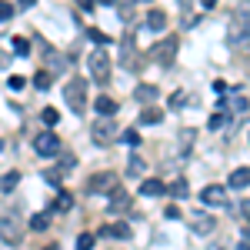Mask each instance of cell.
Here are the masks:
<instances>
[{
	"mask_svg": "<svg viewBox=\"0 0 250 250\" xmlns=\"http://www.w3.org/2000/svg\"><path fill=\"white\" fill-rule=\"evenodd\" d=\"M147 27H150L154 34H160V30L167 27V14H164V10H150V14H147Z\"/></svg>",
	"mask_w": 250,
	"mask_h": 250,
	"instance_id": "9a60e30c",
	"label": "cell"
},
{
	"mask_svg": "<svg viewBox=\"0 0 250 250\" xmlns=\"http://www.w3.org/2000/svg\"><path fill=\"white\" fill-rule=\"evenodd\" d=\"M187 220H190V230L193 233H200V237L213 233V217L207 210H190V213H187Z\"/></svg>",
	"mask_w": 250,
	"mask_h": 250,
	"instance_id": "52a82bcc",
	"label": "cell"
},
{
	"mask_svg": "<svg viewBox=\"0 0 250 250\" xmlns=\"http://www.w3.org/2000/svg\"><path fill=\"white\" fill-rule=\"evenodd\" d=\"M87 187H90V193H114L117 190V177L114 173H94Z\"/></svg>",
	"mask_w": 250,
	"mask_h": 250,
	"instance_id": "ba28073f",
	"label": "cell"
},
{
	"mask_svg": "<svg viewBox=\"0 0 250 250\" xmlns=\"http://www.w3.org/2000/svg\"><path fill=\"white\" fill-rule=\"evenodd\" d=\"M170 193H173V197H187V193H190L187 180H173V184H170Z\"/></svg>",
	"mask_w": 250,
	"mask_h": 250,
	"instance_id": "484cf974",
	"label": "cell"
},
{
	"mask_svg": "<svg viewBox=\"0 0 250 250\" xmlns=\"http://www.w3.org/2000/svg\"><path fill=\"white\" fill-rule=\"evenodd\" d=\"M20 7H34V3H37V0H17Z\"/></svg>",
	"mask_w": 250,
	"mask_h": 250,
	"instance_id": "8d00e7d4",
	"label": "cell"
},
{
	"mask_svg": "<svg viewBox=\"0 0 250 250\" xmlns=\"http://www.w3.org/2000/svg\"><path fill=\"white\" fill-rule=\"evenodd\" d=\"M230 187H237V190L250 187V167H237V170L230 173Z\"/></svg>",
	"mask_w": 250,
	"mask_h": 250,
	"instance_id": "5bb4252c",
	"label": "cell"
},
{
	"mask_svg": "<svg viewBox=\"0 0 250 250\" xmlns=\"http://www.w3.org/2000/svg\"><path fill=\"white\" fill-rule=\"evenodd\" d=\"M47 224H50V217H47V213H34V217L27 220V227H30V230H47Z\"/></svg>",
	"mask_w": 250,
	"mask_h": 250,
	"instance_id": "7402d4cb",
	"label": "cell"
},
{
	"mask_svg": "<svg viewBox=\"0 0 250 250\" xmlns=\"http://www.w3.org/2000/svg\"><path fill=\"white\" fill-rule=\"evenodd\" d=\"M63 97H67L70 110H74V114H80V110H83V104H87V80L74 77L67 87H63Z\"/></svg>",
	"mask_w": 250,
	"mask_h": 250,
	"instance_id": "277c9868",
	"label": "cell"
},
{
	"mask_svg": "<svg viewBox=\"0 0 250 250\" xmlns=\"http://www.w3.org/2000/svg\"><path fill=\"white\" fill-rule=\"evenodd\" d=\"M40 117H43V124H50V127H54V124H60V110H54V107H47Z\"/></svg>",
	"mask_w": 250,
	"mask_h": 250,
	"instance_id": "4316f807",
	"label": "cell"
},
{
	"mask_svg": "<svg viewBox=\"0 0 250 250\" xmlns=\"http://www.w3.org/2000/svg\"><path fill=\"white\" fill-rule=\"evenodd\" d=\"M90 40H94V43H110L107 34H100V30H90Z\"/></svg>",
	"mask_w": 250,
	"mask_h": 250,
	"instance_id": "d6a6232c",
	"label": "cell"
},
{
	"mask_svg": "<svg viewBox=\"0 0 250 250\" xmlns=\"http://www.w3.org/2000/svg\"><path fill=\"white\" fill-rule=\"evenodd\" d=\"M200 200H204L207 207H227V190L217 187V184H210V187L200 190Z\"/></svg>",
	"mask_w": 250,
	"mask_h": 250,
	"instance_id": "30bf717a",
	"label": "cell"
},
{
	"mask_svg": "<svg viewBox=\"0 0 250 250\" xmlns=\"http://www.w3.org/2000/svg\"><path fill=\"white\" fill-rule=\"evenodd\" d=\"M240 207H244V217H250V200H244Z\"/></svg>",
	"mask_w": 250,
	"mask_h": 250,
	"instance_id": "d590c367",
	"label": "cell"
},
{
	"mask_svg": "<svg viewBox=\"0 0 250 250\" xmlns=\"http://www.w3.org/2000/svg\"><path fill=\"white\" fill-rule=\"evenodd\" d=\"M34 150H37L40 157H54L60 150V140L54 137V130H43V134L34 137Z\"/></svg>",
	"mask_w": 250,
	"mask_h": 250,
	"instance_id": "8992f818",
	"label": "cell"
},
{
	"mask_svg": "<svg viewBox=\"0 0 250 250\" xmlns=\"http://www.w3.org/2000/svg\"><path fill=\"white\" fill-rule=\"evenodd\" d=\"M7 63H10V57H7V54H0V67H7Z\"/></svg>",
	"mask_w": 250,
	"mask_h": 250,
	"instance_id": "74e56055",
	"label": "cell"
},
{
	"mask_svg": "<svg viewBox=\"0 0 250 250\" xmlns=\"http://www.w3.org/2000/svg\"><path fill=\"white\" fill-rule=\"evenodd\" d=\"M94 244H97L94 233H80L77 237V250H94Z\"/></svg>",
	"mask_w": 250,
	"mask_h": 250,
	"instance_id": "d4e9b609",
	"label": "cell"
},
{
	"mask_svg": "<svg viewBox=\"0 0 250 250\" xmlns=\"http://www.w3.org/2000/svg\"><path fill=\"white\" fill-rule=\"evenodd\" d=\"M94 3H97V0H80V7H83V10H90Z\"/></svg>",
	"mask_w": 250,
	"mask_h": 250,
	"instance_id": "836d02e7",
	"label": "cell"
},
{
	"mask_svg": "<svg viewBox=\"0 0 250 250\" xmlns=\"http://www.w3.org/2000/svg\"><path fill=\"white\" fill-rule=\"evenodd\" d=\"M173 57H177V37H167L164 43H157V50H154V60H157V63L170 67Z\"/></svg>",
	"mask_w": 250,
	"mask_h": 250,
	"instance_id": "9c48e42d",
	"label": "cell"
},
{
	"mask_svg": "<svg viewBox=\"0 0 250 250\" xmlns=\"http://www.w3.org/2000/svg\"><path fill=\"white\" fill-rule=\"evenodd\" d=\"M140 193H144V197H164L167 187H164L160 180H144V184H140Z\"/></svg>",
	"mask_w": 250,
	"mask_h": 250,
	"instance_id": "2e32d148",
	"label": "cell"
},
{
	"mask_svg": "<svg viewBox=\"0 0 250 250\" xmlns=\"http://www.w3.org/2000/svg\"><path fill=\"white\" fill-rule=\"evenodd\" d=\"M227 40L233 50L250 54V0H240V7L230 20V30H227Z\"/></svg>",
	"mask_w": 250,
	"mask_h": 250,
	"instance_id": "6da1fadb",
	"label": "cell"
},
{
	"mask_svg": "<svg viewBox=\"0 0 250 250\" xmlns=\"http://www.w3.org/2000/svg\"><path fill=\"white\" fill-rule=\"evenodd\" d=\"M237 250H250V244H240V247H237Z\"/></svg>",
	"mask_w": 250,
	"mask_h": 250,
	"instance_id": "f35d334b",
	"label": "cell"
},
{
	"mask_svg": "<svg viewBox=\"0 0 250 250\" xmlns=\"http://www.w3.org/2000/svg\"><path fill=\"white\" fill-rule=\"evenodd\" d=\"M160 97V90H157L154 83H140V87H134V100H140V104H150V100H157Z\"/></svg>",
	"mask_w": 250,
	"mask_h": 250,
	"instance_id": "7c38bea8",
	"label": "cell"
},
{
	"mask_svg": "<svg viewBox=\"0 0 250 250\" xmlns=\"http://www.w3.org/2000/svg\"><path fill=\"white\" fill-rule=\"evenodd\" d=\"M50 83H54V74H50V70H40L37 77H34V87H37V90H47Z\"/></svg>",
	"mask_w": 250,
	"mask_h": 250,
	"instance_id": "603a6c76",
	"label": "cell"
},
{
	"mask_svg": "<svg viewBox=\"0 0 250 250\" xmlns=\"http://www.w3.org/2000/svg\"><path fill=\"white\" fill-rule=\"evenodd\" d=\"M14 54H17V57H27V54H30V43H27V37H14Z\"/></svg>",
	"mask_w": 250,
	"mask_h": 250,
	"instance_id": "cb8c5ba5",
	"label": "cell"
},
{
	"mask_svg": "<svg viewBox=\"0 0 250 250\" xmlns=\"http://www.w3.org/2000/svg\"><path fill=\"white\" fill-rule=\"evenodd\" d=\"M184 104H187V94H184V90H177V94L170 97V107H173V110H180Z\"/></svg>",
	"mask_w": 250,
	"mask_h": 250,
	"instance_id": "4dcf8cb0",
	"label": "cell"
},
{
	"mask_svg": "<svg viewBox=\"0 0 250 250\" xmlns=\"http://www.w3.org/2000/svg\"><path fill=\"white\" fill-rule=\"evenodd\" d=\"M227 124H230V114H227V110H217V114H210V124H207V127H210V130H224Z\"/></svg>",
	"mask_w": 250,
	"mask_h": 250,
	"instance_id": "d6986e66",
	"label": "cell"
},
{
	"mask_svg": "<svg viewBox=\"0 0 250 250\" xmlns=\"http://www.w3.org/2000/svg\"><path fill=\"white\" fill-rule=\"evenodd\" d=\"M230 107H233V114H237V117H250V100H247V97H233Z\"/></svg>",
	"mask_w": 250,
	"mask_h": 250,
	"instance_id": "ffe728a7",
	"label": "cell"
},
{
	"mask_svg": "<svg viewBox=\"0 0 250 250\" xmlns=\"http://www.w3.org/2000/svg\"><path fill=\"white\" fill-rule=\"evenodd\" d=\"M94 107H97V114H100V117H114V114H117V100H110L107 94H104V97H97V100H94Z\"/></svg>",
	"mask_w": 250,
	"mask_h": 250,
	"instance_id": "4fadbf2b",
	"label": "cell"
},
{
	"mask_svg": "<svg viewBox=\"0 0 250 250\" xmlns=\"http://www.w3.org/2000/svg\"><path fill=\"white\" fill-rule=\"evenodd\" d=\"M17 184H20V173H17V170L3 173V177H0V193H10L14 187H17Z\"/></svg>",
	"mask_w": 250,
	"mask_h": 250,
	"instance_id": "ac0fdd59",
	"label": "cell"
},
{
	"mask_svg": "<svg viewBox=\"0 0 250 250\" xmlns=\"http://www.w3.org/2000/svg\"><path fill=\"white\" fill-rule=\"evenodd\" d=\"M90 137H94L97 147H107V144H114V140H117V124H114V120H100V124H94Z\"/></svg>",
	"mask_w": 250,
	"mask_h": 250,
	"instance_id": "5b68a950",
	"label": "cell"
},
{
	"mask_svg": "<svg viewBox=\"0 0 250 250\" xmlns=\"http://www.w3.org/2000/svg\"><path fill=\"white\" fill-rule=\"evenodd\" d=\"M127 173L134 177V173H144V160L140 157H130V164H127Z\"/></svg>",
	"mask_w": 250,
	"mask_h": 250,
	"instance_id": "f1b7e54d",
	"label": "cell"
},
{
	"mask_svg": "<svg viewBox=\"0 0 250 250\" xmlns=\"http://www.w3.org/2000/svg\"><path fill=\"white\" fill-rule=\"evenodd\" d=\"M87 67H90V74H94L97 83H107V77H110V54H107L104 47H97L94 54L87 57Z\"/></svg>",
	"mask_w": 250,
	"mask_h": 250,
	"instance_id": "3957f363",
	"label": "cell"
},
{
	"mask_svg": "<svg viewBox=\"0 0 250 250\" xmlns=\"http://www.w3.org/2000/svg\"><path fill=\"white\" fill-rule=\"evenodd\" d=\"M124 140H127L130 147H137V144H140V134H137V130H124Z\"/></svg>",
	"mask_w": 250,
	"mask_h": 250,
	"instance_id": "1f68e13d",
	"label": "cell"
},
{
	"mask_svg": "<svg viewBox=\"0 0 250 250\" xmlns=\"http://www.w3.org/2000/svg\"><path fill=\"white\" fill-rule=\"evenodd\" d=\"M160 120H164V110H157V107H144L140 124H160Z\"/></svg>",
	"mask_w": 250,
	"mask_h": 250,
	"instance_id": "44dd1931",
	"label": "cell"
},
{
	"mask_svg": "<svg viewBox=\"0 0 250 250\" xmlns=\"http://www.w3.org/2000/svg\"><path fill=\"white\" fill-rule=\"evenodd\" d=\"M127 207H130V193L117 187V190L110 193V200H107V210H110V213H124Z\"/></svg>",
	"mask_w": 250,
	"mask_h": 250,
	"instance_id": "8fae6325",
	"label": "cell"
},
{
	"mask_svg": "<svg viewBox=\"0 0 250 250\" xmlns=\"http://www.w3.org/2000/svg\"><path fill=\"white\" fill-rule=\"evenodd\" d=\"M10 17H14V3H10V0H0V23L10 20Z\"/></svg>",
	"mask_w": 250,
	"mask_h": 250,
	"instance_id": "83f0119b",
	"label": "cell"
},
{
	"mask_svg": "<svg viewBox=\"0 0 250 250\" xmlns=\"http://www.w3.org/2000/svg\"><path fill=\"white\" fill-rule=\"evenodd\" d=\"M200 7H207V10H210V7H217V0H200Z\"/></svg>",
	"mask_w": 250,
	"mask_h": 250,
	"instance_id": "e575fe53",
	"label": "cell"
},
{
	"mask_svg": "<svg viewBox=\"0 0 250 250\" xmlns=\"http://www.w3.org/2000/svg\"><path fill=\"white\" fill-rule=\"evenodd\" d=\"M97 3H114V0H97Z\"/></svg>",
	"mask_w": 250,
	"mask_h": 250,
	"instance_id": "ab89813d",
	"label": "cell"
},
{
	"mask_svg": "<svg viewBox=\"0 0 250 250\" xmlns=\"http://www.w3.org/2000/svg\"><path fill=\"white\" fill-rule=\"evenodd\" d=\"M70 207H74V197H70V193H60L57 197V210H70Z\"/></svg>",
	"mask_w": 250,
	"mask_h": 250,
	"instance_id": "f546056e",
	"label": "cell"
},
{
	"mask_svg": "<svg viewBox=\"0 0 250 250\" xmlns=\"http://www.w3.org/2000/svg\"><path fill=\"white\" fill-rule=\"evenodd\" d=\"M0 237H3L7 244H20V237H23V220H20L17 210L0 213Z\"/></svg>",
	"mask_w": 250,
	"mask_h": 250,
	"instance_id": "7a4b0ae2",
	"label": "cell"
},
{
	"mask_svg": "<svg viewBox=\"0 0 250 250\" xmlns=\"http://www.w3.org/2000/svg\"><path fill=\"white\" fill-rule=\"evenodd\" d=\"M104 237H114V240H127V237H130V224H110V227L104 230Z\"/></svg>",
	"mask_w": 250,
	"mask_h": 250,
	"instance_id": "e0dca14e",
	"label": "cell"
}]
</instances>
